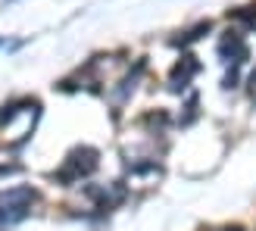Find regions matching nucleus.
<instances>
[{
  "label": "nucleus",
  "mask_w": 256,
  "mask_h": 231,
  "mask_svg": "<svg viewBox=\"0 0 256 231\" xmlns=\"http://www.w3.org/2000/svg\"><path fill=\"white\" fill-rule=\"evenodd\" d=\"M128 182H134V188H150V184H156L160 182V169L156 166H134L132 175H128Z\"/></svg>",
  "instance_id": "3"
},
{
  "label": "nucleus",
  "mask_w": 256,
  "mask_h": 231,
  "mask_svg": "<svg viewBox=\"0 0 256 231\" xmlns=\"http://www.w3.org/2000/svg\"><path fill=\"white\" fill-rule=\"evenodd\" d=\"M34 190L32 188H10L6 194H0V222L4 225H16L34 206Z\"/></svg>",
  "instance_id": "1"
},
{
  "label": "nucleus",
  "mask_w": 256,
  "mask_h": 231,
  "mask_svg": "<svg viewBox=\"0 0 256 231\" xmlns=\"http://www.w3.org/2000/svg\"><path fill=\"white\" fill-rule=\"evenodd\" d=\"M234 231H240V228H234Z\"/></svg>",
  "instance_id": "4"
},
{
  "label": "nucleus",
  "mask_w": 256,
  "mask_h": 231,
  "mask_svg": "<svg viewBox=\"0 0 256 231\" xmlns=\"http://www.w3.org/2000/svg\"><path fill=\"white\" fill-rule=\"evenodd\" d=\"M94 166H97V153L94 150H75L69 156L66 172H60V178H62V182H72V178H78V175L94 172Z\"/></svg>",
  "instance_id": "2"
}]
</instances>
